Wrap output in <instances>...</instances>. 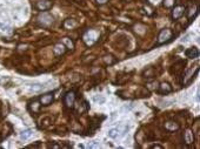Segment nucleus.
Here are the masks:
<instances>
[{"mask_svg":"<svg viewBox=\"0 0 200 149\" xmlns=\"http://www.w3.org/2000/svg\"><path fill=\"white\" fill-rule=\"evenodd\" d=\"M185 55L190 59H197L199 57V49L197 47H190V48L186 49Z\"/></svg>","mask_w":200,"mask_h":149,"instance_id":"nucleus-9","label":"nucleus"},{"mask_svg":"<svg viewBox=\"0 0 200 149\" xmlns=\"http://www.w3.org/2000/svg\"><path fill=\"white\" fill-rule=\"evenodd\" d=\"M35 8L39 9V11L46 12L50 8H52V1H50V0H39L35 4Z\"/></svg>","mask_w":200,"mask_h":149,"instance_id":"nucleus-5","label":"nucleus"},{"mask_svg":"<svg viewBox=\"0 0 200 149\" xmlns=\"http://www.w3.org/2000/svg\"><path fill=\"white\" fill-rule=\"evenodd\" d=\"M185 12H186L185 6L178 5V6H175V7L173 8V11H172V18H173L174 20H178V19H180V18L185 14Z\"/></svg>","mask_w":200,"mask_h":149,"instance_id":"nucleus-6","label":"nucleus"},{"mask_svg":"<svg viewBox=\"0 0 200 149\" xmlns=\"http://www.w3.org/2000/svg\"><path fill=\"white\" fill-rule=\"evenodd\" d=\"M164 147L163 146H160V145H152L151 146V149H163Z\"/></svg>","mask_w":200,"mask_h":149,"instance_id":"nucleus-22","label":"nucleus"},{"mask_svg":"<svg viewBox=\"0 0 200 149\" xmlns=\"http://www.w3.org/2000/svg\"><path fill=\"white\" fill-rule=\"evenodd\" d=\"M64 42H66L67 46H68L69 48H73V42H72V41H69V40H68V38H65V39H64Z\"/></svg>","mask_w":200,"mask_h":149,"instance_id":"nucleus-21","label":"nucleus"},{"mask_svg":"<svg viewBox=\"0 0 200 149\" xmlns=\"http://www.w3.org/2000/svg\"><path fill=\"white\" fill-rule=\"evenodd\" d=\"M74 1H77V2H80V1H81V0H74Z\"/></svg>","mask_w":200,"mask_h":149,"instance_id":"nucleus-25","label":"nucleus"},{"mask_svg":"<svg viewBox=\"0 0 200 149\" xmlns=\"http://www.w3.org/2000/svg\"><path fill=\"white\" fill-rule=\"evenodd\" d=\"M119 133H121V132H120V129H118V128H112V129H109V130H108L107 135H108V137H109V139H117V137H119V136H120V134H119Z\"/></svg>","mask_w":200,"mask_h":149,"instance_id":"nucleus-14","label":"nucleus"},{"mask_svg":"<svg viewBox=\"0 0 200 149\" xmlns=\"http://www.w3.org/2000/svg\"><path fill=\"white\" fill-rule=\"evenodd\" d=\"M64 26L66 28H73V27L77 26V21L73 20V19H67L66 21H65V24H64Z\"/></svg>","mask_w":200,"mask_h":149,"instance_id":"nucleus-16","label":"nucleus"},{"mask_svg":"<svg viewBox=\"0 0 200 149\" xmlns=\"http://www.w3.org/2000/svg\"><path fill=\"white\" fill-rule=\"evenodd\" d=\"M98 38H99V33L93 30L86 32V34L84 35V40H85L86 45H88V46H90V45H93V44L98 40Z\"/></svg>","mask_w":200,"mask_h":149,"instance_id":"nucleus-4","label":"nucleus"},{"mask_svg":"<svg viewBox=\"0 0 200 149\" xmlns=\"http://www.w3.org/2000/svg\"><path fill=\"white\" fill-rule=\"evenodd\" d=\"M38 21H39L40 25L47 27V26H50V25L53 24V17L46 11V12H42V13L38 17Z\"/></svg>","mask_w":200,"mask_h":149,"instance_id":"nucleus-2","label":"nucleus"},{"mask_svg":"<svg viewBox=\"0 0 200 149\" xmlns=\"http://www.w3.org/2000/svg\"><path fill=\"white\" fill-rule=\"evenodd\" d=\"M40 107H41V103H40L39 99H38V100H34L33 102H31V105H30V109H31V112H33V113H39Z\"/></svg>","mask_w":200,"mask_h":149,"instance_id":"nucleus-13","label":"nucleus"},{"mask_svg":"<svg viewBox=\"0 0 200 149\" xmlns=\"http://www.w3.org/2000/svg\"><path fill=\"white\" fill-rule=\"evenodd\" d=\"M173 38V33L172 31L168 30V28H164V30L160 31L159 35H158V41H157V45L160 46V45H165L168 41H171Z\"/></svg>","mask_w":200,"mask_h":149,"instance_id":"nucleus-1","label":"nucleus"},{"mask_svg":"<svg viewBox=\"0 0 200 149\" xmlns=\"http://www.w3.org/2000/svg\"><path fill=\"white\" fill-rule=\"evenodd\" d=\"M93 100H94L96 102H99V103H104V102H105V97H101V96H94Z\"/></svg>","mask_w":200,"mask_h":149,"instance_id":"nucleus-19","label":"nucleus"},{"mask_svg":"<svg viewBox=\"0 0 200 149\" xmlns=\"http://www.w3.org/2000/svg\"><path fill=\"white\" fill-rule=\"evenodd\" d=\"M75 100H77V95H75V92L74 90H69L67 92L64 96V103L67 108H73L74 107V103H75Z\"/></svg>","mask_w":200,"mask_h":149,"instance_id":"nucleus-3","label":"nucleus"},{"mask_svg":"<svg viewBox=\"0 0 200 149\" xmlns=\"http://www.w3.org/2000/svg\"><path fill=\"white\" fill-rule=\"evenodd\" d=\"M54 100V95L53 93H46L44 95H41L39 97V101L41 103V106H50Z\"/></svg>","mask_w":200,"mask_h":149,"instance_id":"nucleus-7","label":"nucleus"},{"mask_svg":"<svg viewBox=\"0 0 200 149\" xmlns=\"http://www.w3.org/2000/svg\"><path fill=\"white\" fill-rule=\"evenodd\" d=\"M96 1H97L98 5H105V4L108 2V0H96Z\"/></svg>","mask_w":200,"mask_h":149,"instance_id":"nucleus-23","label":"nucleus"},{"mask_svg":"<svg viewBox=\"0 0 200 149\" xmlns=\"http://www.w3.org/2000/svg\"><path fill=\"white\" fill-rule=\"evenodd\" d=\"M104 61H105L106 63H108V65H113V63L115 62V59H113L112 55H106V57L104 58Z\"/></svg>","mask_w":200,"mask_h":149,"instance_id":"nucleus-18","label":"nucleus"},{"mask_svg":"<svg viewBox=\"0 0 200 149\" xmlns=\"http://www.w3.org/2000/svg\"><path fill=\"white\" fill-rule=\"evenodd\" d=\"M158 92L160 93V94H169L172 90H173V88H172V86L168 84V82H163V84H160L159 86H158Z\"/></svg>","mask_w":200,"mask_h":149,"instance_id":"nucleus-8","label":"nucleus"},{"mask_svg":"<svg viewBox=\"0 0 200 149\" xmlns=\"http://www.w3.org/2000/svg\"><path fill=\"white\" fill-rule=\"evenodd\" d=\"M44 85H41V84H33L32 86H31V90H33V92H40V90L44 89Z\"/></svg>","mask_w":200,"mask_h":149,"instance_id":"nucleus-17","label":"nucleus"},{"mask_svg":"<svg viewBox=\"0 0 200 149\" xmlns=\"http://www.w3.org/2000/svg\"><path fill=\"white\" fill-rule=\"evenodd\" d=\"M48 147H50V148H55V149L61 148V146H59V145H55V143H52V145H48Z\"/></svg>","mask_w":200,"mask_h":149,"instance_id":"nucleus-24","label":"nucleus"},{"mask_svg":"<svg viewBox=\"0 0 200 149\" xmlns=\"http://www.w3.org/2000/svg\"><path fill=\"white\" fill-rule=\"evenodd\" d=\"M53 51H54V54H55V55H63V54L66 52V46H65L64 44H57V45L54 46Z\"/></svg>","mask_w":200,"mask_h":149,"instance_id":"nucleus-12","label":"nucleus"},{"mask_svg":"<svg viewBox=\"0 0 200 149\" xmlns=\"http://www.w3.org/2000/svg\"><path fill=\"white\" fill-rule=\"evenodd\" d=\"M165 128L168 132H175V130H178L180 128V126L175 121H167L166 123H165Z\"/></svg>","mask_w":200,"mask_h":149,"instance_id":"nucleus-11","label":"nucleus"},{"mask_svg":"<svg viewBox=\"0 0 200 149\" xmlns=\"http://www.w3.org/2000/svg\"><path fill=\"white\" fill-rule=\"evenodd\" d=\"M164 6L165 7H172L173 6V0H165L164 1Z\"/></svg>","mask_w":200,"mask_h":149,"instance_id":"nucleus-20","label":"nucleus"},{"mask_svg":"<svg viewBox=\"0 0 200 149\" xmlns=\"http://www.w3.org/2000/svg\"><path fill=\"white\" fill-rule=\"evenodd\" d=\"M184 141L187 143V145H192L193 141H194V135L192 133L191 129H187L185 133H184Z\"/></svg>","mask_w":200,"mask_h":149,"instance_id":"nucleus-10","label":"nucleus"},{"mask_svg":"<svg viewBox=\"0 0 200 149\" xmlns=\"http://www.w3.org/2000/svg\"><path fill=\"white\" fill-rule=\"evenodd\" d=\"M33 135V130L32 129H25L20 133V139L21 140H27L28 137H31Z\"/></svg>","mask_w":200,"mask_h":149,"instance_id":"nucleus-15","label":"nucleus"}]
</instances>
